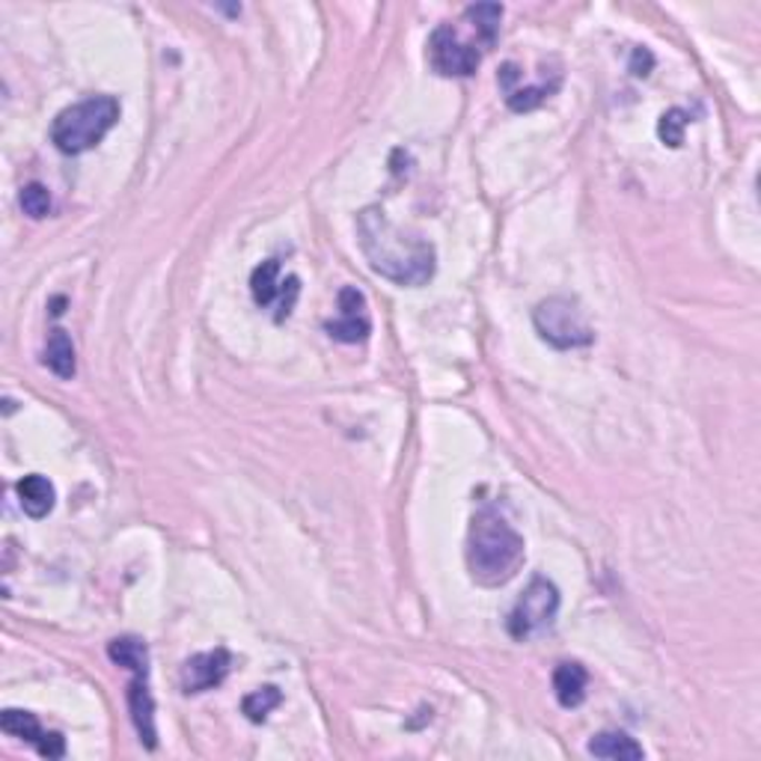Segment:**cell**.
<instances>
[{"mask_svg": "<svg viewBox=\"0 0 761 761\" xmlns=\"http://www.w3.org/2000/svg\"><path fill=\"white\" fill-rule=\"evenodd\" d=\"M357 235L369 268L396 286L417 288L435 277L437 256L432 242L399 230L378 205L357 214Z\"/></svg>", "mask_w": 761, "mask_h": 761, "instance_id": "cell-1", "label": "cell"}, {"mask_svg": "<svg viewBox=\"0 0 761 761\" xmlns=\"http://www.w3.org/2000/svg\"><path fill=\"white\" fill-rule=\"evenodd\" d=\"M524 539L500 511L485 506L467 529V568L479 586H503L524 566Z\"/></svg>", "mask_w": 761, "mask_h": 761, "instance_id": "cell-2", "label": "cell"}, {"mask_svg": "<svg viewBox=\"0 0 761 761\" xmlns=\"http://www.w3.org/2000/svg\"><path fill=\"white\" fill-rule=\"evenodd\" d=\"M120 122V102L113 95H90L57 113L51 125V143L63 155H84L104 140V134Z\"/></svg>", "mask_w": 761, "mask_h": 761, "instance_id": "cell-3", "label": "cell"}, {"mask_svg": "<svg viewBox=\"0 0 761 761\" xmlns=\"http://www.w3.org/2000/svg\"><path fill=\"white\" fill-rule=\"evenodd\" d=\"M532 325H536L541 339L559 348V352L586 348L595 339L592 325L586 322L580 304L575 297L566 295H554L548 301H541L539 307L532 310Z\"/></svg>", "mask_w": 761, "mask_h": 761, "instance_id": "cell-4", "label": "cell"}, {"mask_svg": "<svg viewBox=\"0 0 761 761\" xmlns=\"http://www.w3.org/2000/svg\"><path fill=\"white\" fill-rule=\"evenodd\" d=\"M491 48L483 39H465L455 24L437 28L428 39V63L444 78H470L483 65V57Z\"/></svg>", "mask_w": 761, "mask_h": 761, "instance_id": "cell-5", "label": "cell"}, {"mask_svg": "<svg viewBox=\"0 0 761 761\" xmlns=\"http://www.w3.org/2000/svg\"><path fill=\"white\" fill-rule=\"evenodd\" d=\"M559 613V589L550 584L548 577H532V584L524 589L518 603L511 607L506 628L515 640H529L545 628L554 625Z\"/></svg>", "mask_w": 761, "mask_h": 761, "instance_id": "cell-6", "label": "cell"}, {"mask_svg": "<svg viewBox=\"0 0 761 761\" xmlns=\"http://www.w3.org/2000/svg\"><path fill=\"white\" fill-rule=\"evenodd\" d=\"M297 292H301V280L286 277L280 280V262L265 260L262 265H256L251 274V295L256 301V307H271L277 301V322L292 316L295 310Z\"/></svg>", "mask_w": 761, "mask_h": 761, "instance_id": "cell-7", "label": "cell"}, {"mask_svg": "<svg viewBox=\"0 0 761 761\" xmlns=\"http://www.w3.org/2000/svg\"><path fill=\"white\" fill-rule=\"evenodd\" d=\"M339 313H343V318H336V322H327L325 331L331 339H336V343H366L372 334V322H369V313H366V295H363L361 288L354 286H345L343 292H339Z\"/></svg>", "mask_w": 761, "mask_h": 761, "instance_id": "cell-8", "label": "cell"}, {"mask_svg": "<svg viewBox=\"0 0 761 761\" xmlns=\"http://www.w3.org/2000/svg\"><path fill=\"white\" fill-rule=\"evenodd\" d=\"M0 729L12 738H21L37 747V752L42 759H63L65 755V738L60 732H45L39 726L37 714L30 711H19V708H7L0 714Z\"/></svg>", "mask_w": 761, "mask_h": 761, "instance_id": "cell-9", "label": "cell"}, {"mask_svg": "<svg viewBox=\"0 0 761 761\" xmlns=\"http://www.w3.org/2000/svg\"><path fill=\"white\" fill-rule=\"evenodd\" d=\"M230 667H233V658H230V651L226 649L194 655V658L185 660V667H182V690H185V693H205V690H214L217 684H223V678L230 676Z\"/></svg>", "mask_w": 761, "mask_h": 761, "instance_id": "cell-10", "label": "cell"}, {"mask_svg": "<svg viewBox=\"0 0 761 761\" xmlns=\"http://www.w3.org/2000/svg\"><path fill=\"white\" fill-rule=\"evenodd\" d=\"M129 711L131 723L138 729L140 741L146 743V750L159 747V732H155V699L149 693V676H134L129 684Z\"/></svg>", "mask_w": 761, "mask_h": 761, "instance_id": "cell-11", "label": "cell"}, {"mask_svg": "<svg viewBox=\"0 0 761 761\" xmlns=\"http://www.w3.org/2000/svg\"><path fill=\"white\" fill-rule=\"evenodd\" d=\"M16 494H19V506L28 518L39 520L45 518V515H51V509H54V485H51V479H45L42 474H30L24 476V479H19Z\"/></svg>", "mask_w": 761, "mask_h": 761, "instance_id": "cell-12", "label": "cell"}, {"mask_svg": "<svg viewBox=\"0 0 761 761\" xmlns=\"http://www.w3.org/2000/svg\"><path fill=\"white\" fill-rule=\"evenodd\" d=\"M586 684H589V672L580 663H559L554 669V697L562 708L584 706Z\"/></svg>", "mask_w": 761, "mask_h": 761, "instance_id": "cell-13", "label": "cell"}, {"mask_svg": "<svg viewBox=\"0 0 761 761\" xmlns=\"http://www.w3.org/2000/svg\"><path fill=\"white\" fill-rule=\"evenodd\" d=\"M586 750L592 752L595 759H610V761H640L646 759V750L633 741L631 734L625 732H601L595 734Z\"/></svg>", "mask_w": 761, "mask_h": 761, "instance_id": "cell-14", "label": "cell"}, {"mask_svg": "<svg viewBox=\"0 0 761 761\" xmlns=\"http://www.w3.org/2000/svg\"><path fill=\"white\" fill-rule=\"evenodd\" d=\"M108 658L116 667L129 669L131 676H149V649L138 637H116L108 642Z\"/></svg>", "mask_w": 761, "mask_h": 761, "instance_id": "cell-15", "label": "cell"}, {"mask_svg": "<svg viewBox=\"0 0 761 761\" xmlns=\"http://www.w3.org/2000/svg\"><path fill=\"white\" fill-rule=\"evenodd\" d=\"M45 366L51 372H54L57 378H74V372H78V361H74V345H72V336L65 334V331H51V336H48L45 343Z\"/></svg>", "mask_w": 761, "mask_h": 761, "instance_id": "cell-16", "label": "cell"}, {"mask_svg": "<svg viewBox=\"0 0 761 761\" xmlns=\"http://www.w3.org/2000/svg\"><path fill=\"white\" fill-rule=\"evenodd\" d=\"M280 702H283V693H280L277 688H260V690H253V693H247V697H244L242 711H244V717L251 720V723H265L271 711H274V708H280Z\"/></svg>", "mask_w": 761, "mask_h": 761, "instance_id": "cell-17", "label": "cell"}, {"mask_svg": "<svg viewBox=\"0 0 761 761\" xmlns=\"http://www.w3.org/2000/svg\"><path fill=\"white\" fill-rule=\"evenodd\" d=\"M559 84H539V87H515L511 93H506V104H509V111L515 113H527V111H536L545 99H550V95L557 93Z\"/></svg>", "mask_w": 761, "mask_h": 761, "instance_id": "cell-18", "label": "cell"}, {"mask_svg": "<svg viewBox=\"0 0 761 761\" xmlns=\"http://www.w3.org/2000/svg\"><path fill=\"white\" fill-rule=\"evenodd\" d=\"M688 125H690L688 111H681V108H672V111H667L658 122L660 143H663V146H669V149H678L681 143H684V131H688Z\"/></svg>", "mask_w": 761, "mask_h": 761, "instance_id": "cell-19", "label": "cell"}, {"mask_svg": "<svg viewBox=\"0 0 761 761\" xmlns=\"http://www.w3.org/2000/svg\"><path fill=\"white\" fill-rule=\"evenodd\" d=\"M19 203L21 212L28 214V217H33V221H42V217L51 214V194H48V187L39 185V182H30V185L21 187Z\"/></svg>", "mask_w": 761, "mask_h": 761, "instance_id": "cell-20", "label": "cell"}, {"mask_svg": "<svg viewBox=\"0 0 761 761\" xmlns=\"http://www.w3.org/2000/svg\"><path fill=\"white\" fill-rule=\"evenodd\" d=\"M651 65H655V57H651L646 48H637L631 57V72L637 74V78H646V74L651 72Z\"/></svg>", "mask_w": 761, "mask_h": 761, "instance_id": "cell-21", "label": "cell"}]
</instances>
